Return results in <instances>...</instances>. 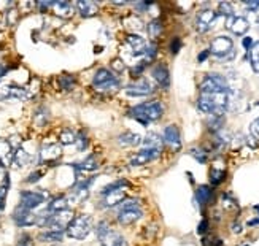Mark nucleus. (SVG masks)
Returning a JSON list of instances; mask_svg holds the SVG:
<instances>
[{
	"label": "nucleus",
	"mask_w": 259,
	"mask_h": 246,
	"mask_svg": "<svg viewBox=\"0 0 259 246\" xmlns=\"http://www.w3.org/2000/svg\"><path fill=\"white\" fill-rule=\"evenodd\" d=\"M51 10L56 16H59V18H64V19H69L72 18V14H74V6H72L69 2H51Z\"/></svg>",
	"instance_id": "nucleus-23"
},
{
	"label": "nucleus",
	"mask_w": 259,
	"mask_h": 246,
	"mask_svg": "<svg viewBox=\"0 0 259 246\" xmlns=\"http://www.w3.org/2000/svg\"><path fill=\"white\" fill-rule=\"evenodd\" d=\"M189 154L192 156V158H196L200 164L207 162V153L204 150H200V148H192V150L189 151Z\"/></svg>",
	"instance_id": "nucleus-43"
},
{
	"label": "nucleus",
	"mask_w": 259,
	"mask_h": 246,
	"mask_svg": "<svg viewBox=\"0 0 259 246\" xmlns=\"http://www.w3.org/2000/svg\"><path fill=\"white\" fill-rule=\"evenodd\" d=\"M212 187L210 186H199V189L196 191V199L199 202V205H207L210 202V199H212Z\"/></svg>",
	"instance_id": "nucleus-31"
},
{
	"label": "nucleus",
	"mask_w": 259,
	"mask_h": 246,
	"mask_svg": "<svg viewBox=\"0 0 259 246\" xmlns=\"http://www.w3.org/2000/svg\"><path fill=\"white\" fill-rule=\"evenodd\" d=\"M75 145L78 148V151H85L86 150V146H87V138L83 132H80L77 135V140H75Z\"/></svg>",
	"instance_id": "nucleus-46"
},
{
	"label": "nucleus",
	"mask_w": 259,
	"mask_h": 246,
	"mask_svg": "<svg viewBox=\"0 0 259 246\" xmlns=\"http://www.w3.org/2000/svg\"><path fill=\"white\" fill-rule=\"evenodd\" d=\"M156 53H158V46L155 45V43H151V45H148L147 46V51H145V62H150V61H153L156 57Z\"/></svg>",
	"instance_id": "nucleus-44"
},
{
	"label": "nucleus",
	"mask_w": 259,
	"mask_h": 246,
	"mask_svg": "<svg viewBox=\"0 0 259 246\" xmlns=\"http://www.w3.org/2000/svg\"><path fill=\"white\" fill-rule=\"evenodd\" d=\"M8 187L10 186L0 184V210L5 207V199H6V194H8Z\"/></svg>",
	"instance_id": "nucleus-48"
},
{
	"label": "nucleus",
	"mask_w": 259,
	"mask_h": 246,
	"mask_svg": "<svg viewBox=\"0 0 259 246\" xmlns=\"http://www.w3.org/2000/svg\"><path fill=\"white\" fill-rule=\"evenodd\" d=\"M30 161V156L29 153L24 150V148H18V150H14V154H13V159H11V165L13 168H24L29 164Z\"/></svg>",
	"instance_id": "nucleus-25"
},
{
	"label": "nucleus",
	"mask_w": 259,
	"mask_h": 246,
	"mask_svg": "<svg viewBox=\"0 0 259 246\" xmlns=\"http://www.w3.org/2000/svg\"><path fill=\"white\" fill-rule=\"evenodd\" d=\"M221 202H223L224 210H229V211H232V210H239V203H237L236 200H234L229 194H223Z\"/></svg>",
	"instance_id": "nucleus-40"
},
{
	"label": "nucleus",
	"mask_w": 259,
	"mask_h": 246,
	"mask_svg": "<svg viewBox=\"0 0 259 246\" xmlns=\"http://www.w3.org/2000/svg\"><path fill=\"white\" fill-rule=\"evenodd\" d=\"M255 210H256V211H259V205H255Z\"/></svg>",
	"instance_id": "nucleus-61"
},
{
	"label": "nucleus",
	"mask_w": 259,
	"mask_h": 246,
	"mask_svg": "<svg viewBox=\"0 0 259 246\" xmlns=\"http://www.w3.org/2000/svg\"><path fill=\"white\" fill-rule=\"evenodd\" d=\"M92 231V218L89 215H78L67 227V235L74 240H85Z\"/></svg>",
	"instance_id": "nucleus-4"
},
{
	"label": "nucleus",
	"mask_w": 259,
	"mask_h": 246,
	"mask_svg": "<svg viewBox=\"0 0 259 246\" xmlns=\"http://www.w3.org/2000/svg\"><path fill=\"white\" fill-rule=\"evenodd\" d=\"M245 5L250 8V10H258L259 8V2H245Z\"/></svg>",
	"instance_id": "nucleus-58"
},
{
	"label": "nucleus",
	"mask_w": 259,
	"mask_h": 246,
	"mask_svg": "<svg viewBox=\"0 0 259 246\" xmlns=\"http://www.w3.org/2000/svg\"><path fill=\"white\" fill-rule=\"evenodd\" d=\"M126 43H127L129 48H131L132 56H135V57L143 56L145 51H147V46H148L147 42H145L140 35H127Z\"/></svg>",
	"instance_id": "nucleus-19"
},
{
	"label": "nucleus",
	"mask_w": 259,
	"mask_h": 246,
	"mask_svg": "<svg viewBox=\"0 0 259 246\" xmlns=\"http://www.w3.org/2000/svg\"><path fill=\"white\" fill-rule=\"evenodd\" d=\"M119 78L108 69H99L92 78V86L99 92H115L119 89Z\"/></svg>",
	"instance_id": "nucleus-3"
},
{
	"label": "nucleus",
	"mask_w": 259,
	"mask_h": 246,
	"mask_svg": "<svg viewBox=\"0 0 259 246\" xmlns=\"http://www.w3.org/2000/svg\"><path fill=\"white\" fill-rule=\"evenodd\" d=\"M153 91H155V87H153L151 81H148L147 78H140L126 86V94L131 97H147L153 94Z\"/></svg>",
	"instance_id": "nucleus-13"
},
{
	"label": "nucleus",
	"mask_w": 259,
	"mask_h": 246,
	"mask_svg": "<svg viewBox=\"0 0 259 246\" xmlns=\"http://www.w3.org/2000/svg\"><path fill=\"white\" fill-rule=\"evenodd\" d=\"M142 143V137L135 132H123L118 135V145L119 146H137Z\"/></svg>",
	"instance_id": "nucleus-27"
},
{
	"label": "nucleus",
	"mask_w": 259,
	"mask_h": 246,
	"mask_svg": "<svg viewBox=\"0 0 259 246\" xmlns=\"http://www.w3.org/2000/svg\"><path fill=\"white\" fill-rule=\"evenodd\" d=\"M78 13L83 16V18H91L97 11H99V6H97L95 2H91V0H80V2L75 3Z\"/></svg>",
	"instance_id": "nucleus-24"
},
{
	"label": "nucleus",
	"mask_w": 259,
	"mask_h": 246,
	"mask_svg": "<svg viewBox=\"0 0 259 246\" xmlns=\"http://www.w3.org/2000/svg\"><path fill=\"white\" fill-rule=\"evenodd\" d=\"M208 231V221L207 219H204V221H202V223L199 224V227H197V234H205Z\"/></svg>",
	"instance_id": "nucleus-53"
},
{
	"label": "nucleus",
	"mask_w": 259,
	"mask_h": 246,
	"mask_svg": "<svg viewBox=\"0 0 259 246\" xmlns=\"http://www.w3.org/2000/svg\"><path fill=\"white\" fill-rule=\"evenodd\" d=\"M69 205L70 203H69L67 195H58V197H54V199L50 200V203H48V207H46V211L48 213H58L62 210H67Z\"/></svg>",
	"instance_id": "nucleus-26"
},
{
	"label": "nucleus",
	"mask_w": 259,
	"mask_h": 246,
	"mask_svg": "<svg viewBox=\"0 0 259 246\" xmlns=\"http://www.w3.org/2000/svg\"><path fill=\"white\" fill-rule=\"evenodd\" d=\"M250 56V64H252V69L259 73V42L253 43V46L248 49Z\"/></svg>",
	"instance_id": "nucleus-32"
},
{
	"label": "nucleus",
	"mask_w": 259,
	"mask_h": 246,
	"mask_svg": "<svg viewBox=\"0 0 259 246\" xmlns=\"http://www.w3.org/2000/svg\"><path fill=\"white\" fill-rule=\"evenodd\" d=\"M216 16H218L216 11L210 10V8L199 11L197 16H196V29H197V32H200V34H205V32H208L210 29H212V24L215 22Z\"/></svg>",
	"instance_id": "nucleus-15"
},
{
	"label": "nucleus",
	"mask_w": 259,
	"mask_h": 246,
	"mask_svg": "<svg viewBox=\"0 0 259 246\" xmlns=\"http://www.w3.org/2000/svg\"><path fill=\"white\" fill-rule=\"evenodd\" d=\"M14 154V148L11 146L10 140H3L0 138V164L5 165H11V159Z\"/></svg>",
	"instance_id": "nucleus-22"
},
{
	"label": "nucleus",
	"mask_w": 259,
	"mask_h": 246,
	"mask_svg": "<svg viewBox=\"0 0 259 246\" xmlns=\"http://www.w3.org/2000/svg\"><path fill=\"white\" fill-rule=\"evenodd\" d=\"M228 29L234 35L242 37L248 32L250 22L247 18H244V16H232V18H229V21H228Z\"/></svg>",
	"instance_id": "nucleus-17"
},
{
	"label": "nucleus",
	"mask_w": 259,
	"mask_h": 246,
	"mask_svg": "<svg viewBox=\"0 0 259 246\" xmlns=\"http://www.w3.org/2000/svg\"><path fill=\"white\" fill-rule=\"evenodd\" d=\"M213 92H229V84L220 73H208L200 83V94H213Z\"/></svg>",
	"instance_id": "nucleus-5"
},
{
	"label": "nucleus",
	"mask_w": 259,
	"mask_h": 246,
	"mask_svg": "<svg viewBox=\"0 0 259 246\" xmlns=\"http://www.w3.org/2000/svg\"><path fill=\"white\" fill-rule=\"evenodd\" d=\"M224 126V116H212L208 121V127L210 130H213V132H220Z\"/></svg>",
	"instance_id": "nucleus-39"
},
{
	"label": "nucleus",
	"mask_w": 259,
	"mask_h": 246,
	"mask_svg": "<svg viewBox=\"0 0 259 246\" xmlns=\"http://www.w3.org/2000/svg\"><path fill=\"white\" fill-rule=\"evenodd\" d=\"M216 14H223V16H228V18H232L234 8L229 2H221L220 5H218V13Z\"/></svg>",
	"instance_id": "nucleus-41"
},
{
	"label": "nucleus",
	"mask_w": 259,
	"mask_h": 246,
	"mask_svg": "<svg viewBox=\"0 0 259 246\" xmlns=\"http://www.w3.org/2000/svg\"><path fill=\"white\" fill-rule=\"evenodd\" d=\"M244 46L247 48V49H250L253 46V40H252V37H245L244 38Z\"/></svg>",
	"instance_id": "nucleus-56"
},
{
	"label": "nucleus",
	"mask_w": 259,
	"mask_h": 246,
	"mask_svg": "<svg viewBox=\"0 0 259 246\" xmlns=\"http://www.w3.org/2000/svg\"><path fill=\"white\" fill-rule=\"evenodd\" d=\"M143 216V211L140 210V203L135 199H124L118 207V223L121 226H131L137 223Z\"/></svg>",
	"instance_id": "nucleus-2"
},
{
	"label": "nucleus",
	"mask_w": 259,
	"mask_h": 246,
	"mask_svg": "<svg viewBox=\"0 0 259 246\" xmlns=\"http://www.w3.org/2000/svg\"><path fill=\"white\" fill-rule=\"evenodd\" d=\"M77 140V134L72 129H64L61 135H59V142L61 145H74Z\"/></svg>",
	"instance_id": "nucleus-35"
},
{
	"label": "nucleus",
	"mask_w": 259,
	"mask_h": 246,
	"mask_svg": "<svg viewBox=\"0 0 259 246\" xmlns=\"http://www.w3.org/2000/svg\"><path fill=\"white\" fill-rule=\"evenodd\" d=\"M62 156V148L59 143H45L40 148V162L46 165H53Z\"/></svg>",
	"instance_id": "nucleus-10"
},
{
	"label": "nucleus",
	"mask_w": 259,
	"mask_h": 246,
	"mask_svg": "<svg viewBox=\"0 0 259 246\" xmlns=\"http://www.w3.org/2000/svg\"><path fill=\"white\" fill-rule=\"evenodd\" d=\"M46 200V194L40 191H21L19 192V205L30 211L38 208Z\"/></svg>",
	"instance_id": "nucleus-9"
},
{
	"label": "nucleus",
	"mask_w": 259,
	"mask_h": 246,
	"mask_svg": "<svg viewBox=\"0 0 259 246\" xmlns=\"http://www.w3.org/2000/svg\"><path fill=\"white\" fill-rule=\"evenodd\" d=\"M62 239H64L62 232L45 231L42 234H38V242H43V243H61Z\"/></svg>",
	"instance_id": "nucleus-30"
},
{
	"label": "nucleus",
	"mask_w": 259,
	"mask_h": 246,
	"mask_svg": "<svg viewBox=\"0 0 259 246\" xmlns=\"http://www.w3.org/2000/svg\"><path fill=\"white\" fill-rule=\"evenodd\" d=\"M92 179H82L78 181L74 187H72L70 195H67L69 203H75V205H82L87 197H89V186H91Z\"/></svg>",
	"instance_id": "nucleus-12"
},
{
	"label": "nucleus",
	"mask_w": 259,
	"mask_h": 246,
	"mask_svg": "<svg viewBox=\"0 0 259 246\" xmlns=\"http://www.w3.org/2000/svg\"><path fill=\"white\" fill-rule=\"evenodd\" d=\"M34 95L29 87L16 86V84H5L0 87V98L2 100H29V98Z\"/></svg>",
	"instance_id": "nucleus-8"
},
{
	"label": "nucleus",
	"mask_w": 259,
	"mask_h": 246,
	"mask_svg": "<svg viewBox=\"0 0 259 246\" xmlns=\"http://www.w3.org/2000/svg\"><path fill=\"white\" fill-rule=\"evenodd\" d=\"M59 86H61V89H64V91H72L75 86V78L72 75H62V77H59Z\"/></svg>",
	"instance_id": "nucleus-38"
},
{
	"label": "nucleus",
	"mask_w": 259,
	"mask_h": 246,
	"mask_svg": "<svg viewBox=\"0 0 259 246\" xmlns=\"http://www.w3.org/2000/svg\"><path fill=\"white\" fill-rule=\"evenodd\" d=\"M151 3L150 2H143V3H135V8H137V10H139V11H143L145 10V8H148Z\"/></svg>",
	"instance_id": "nucleus-55"
},
{
	"label": "nucleus",
	"mask_w": 259,
	"mask_h": 246,
	"mask_svg": "<svg viewBox=\"0 0 259 246\" xmlns=\"http://www.w3.org/2000/svg\"><path fill=\"white\" fill-rule=\"evenodd\" d=\"M142 143L145 145V148H153V150L163 151V138L155 132H150L147 137H145V140H142Z\"/></svg>",
	"instance_id": "nucleus-29"
},
{
	"label": "nucleus",
	"mask_w": 259,
	"mask_h": 246,
	"mask_svg": "<svg viewBox=\"0 0 259 246\" xmlns=\"http://www.w3.org/2000/svg\"><path fill=\"white\" fill-rule=\"evenodd\" d=\"M147 30H148V35H150L151 38H158L161 34H163V22H161L159 19H153V21L148 24Z\"/></svg>",
	"instance_id": "nucleus-34"
},
{
	"label": "nucleus",
	"mask_w": 259,
	"mask_h": 246,
	"mask_svg": "<svg viewBox=\"0 0 259 246\" xmlns=\"http://www.w3.org/2000/svg\"><path fill=\"white\" fill-rule=\"evenodd\" d=\"M161 156V150H153V148H143L142 151L135 153L131 161H129V165L131 167H142V165H147L148 162L158 159Z\"/></svg>",
	"instance_id": "nucleus-14"
},
{
	"label": "nucleus",
	"mask_w": 259,
	"mask_h": 246,
	"mask_svg": "<svg viewBox=\"0 0 259 246\" xmlns=\"http://www.w3.org/2000/svg\"><path fill=\"white\" fill-rule=\"evenodd\" d=\"M210 53L213 56H216L218 59H223V61H229L234 57V42L226 35H220L212 40L210 43Z\"/></svg>",
	"instance_id": "nucleus-6"
},
{
	"label": "nucleus",
	"mask_w": 259,
	"mask_h": 246,
	"mask_svg": "<svg viewBox=\"0 0 259 246\" xmlns=\"http://www.w3.org/2000/svg\"><path fill=\"white\" fill-rule=\"evenodd\" d=\"M208 54H210V51H204V53H200L199 56H197V61L199 62H204L207 57H208Z\"/></svg>",
	"instance_id": "nucleus-59"
},
{
	"label": "nucleus",
	"mask_w": 259,
	"mask_h": 246,
	"mask_svg": "<svg viewBox=\"0 0 259 246\" xmlns=\"http://www.w3.org/2000/svg\"><path fill=\"white\" fill-rule=\"evenodd\" d=\"M256 224H259V218H258V219H253V221H250V223H248V226H256Z\"/></svg>",
	"instance_id": "nucleus-60"
},
{
	"label": "nucleus",
	"mask_w": 259,
	"mask_h": 246,
	"mask_svg": "<svg viewBox=\"0 0 259 246\" xmlns=\"http://www.w3.org/2000/svg\"><path fill=\"white\" fill-rule=\"evenodd\" d=\"M232 232H234V234H240V232H242L240 223H234V224H232Z\"/></svg>",
	"instance_id": "nucleus-57"
},
{
	"label": "nucleus",
	"mask_w": 259,
	"mask_h": 246,
	"mask_svg": "<svg viewBox=\"0 0 259 246\" xmlns=\"http://www.w3.org/2000/svg\"><path fill=\"white\" fill-rule=\"evenodd\" d=\"M151 77L155 78V81H156V83L161 87L167 89L169 86H171V75H169L167 67H166V65H163V64H158V65H155V67H153Z\"/></svg>",
	"instance_id": "nucleus-18"
},
{
	"label": "nucleus",
	"mask_w": 259,
	"mask_h": 246,
	"mask_svg": "<svg viewBox=\"0 0 259 246\" xmlns=\"http://www.w3.org/2000/svg\"><path fill=\"white\" fill-rule=\"evenodd\" d=\"M102 246H126V239L119 232L113 231L111 227H108L107 231L102 232L100 235H97Z\"/></svg>",
	"instance_id": "nucleus-16"
},
{
	"label": "nucleus",
	"mask_w": 259,
	"mask_h": 246,
	"mask_svg": "<svg viewBox=\"0 0 259 246\" xmlns=\"http://www.w3.org/2000/svg\"><path fill=\"white\" fill-rule=\"evenodd\" d=\"M250 132H252V135L255 138H258V140H259V118L255 119L252 124H250Z\"/></svg>",
	"instance_id": "nucleus-50"
},
{
	"label": "nucleus",
	"mask_w": 259,
	"mask_h": 246,
	"mask_svg": "<svg viewBox=\"0 0 259 246\" xmlns=\"http://www.w3.org/2000/svg\"><path fill=\"white\" fill-rule=\"evenodd\" d=\"M145 65H147V62H145V61H142V62H139V65H137V67H134V69H132V73H134L135 77H139L140 73L143 72Z\"/></svg>",
	"instance_id": "nucleus-52"
},
{
	"label": "nucleus",
	"mask_w": 259,
	"mask_h": 246,
	"mask_svg": "<svg viewBox=\"0 0 259 246\" xmlns=\"http://www.w3.org/2000/svg\"><path fill=\"white\" fill-rule=\"evenodd\" d=\"M226 178V171L223 168H212L210 170V181H212V184L218 186L221 184L224 181Z\"/></svg>",
	"instance_id": "nucleus-37"
},
{
	"label": "nucleus",
	"mask_w": 259,
	"mask_h": 246,
	"mask_svg": "<svg viewBox=\"0 0 259 246\" xmlns=\"http://www.w3.org/2000/svg\"><path fill=\"white\" fill-rule=\"evenodd\" d=\"M164 142L172 146L173 150H180L181 146V137H180V130L176 126H167L164 129Z\"/></svg>",
	"instance_id": "nucleus-20"
},
{
	"label": "nucleus",
	"mask_w": 259,
	"mask_h": 246,
	"mask_svg": "<svg viewBox=\"0 0 259 246\" xmlns=\"http://www.w3.org/2000/svg\"><path fill=\"white\" fill-rule=\"evenodd\" d=\"M18 10H16V8H11V10H8L6 11V24L8 26H14L16 22H18Z\"/></svg>",
	"instance_id": "nucleus-45"
},
{
	"label": "nucleus",
	"mask_w": 259,
	"mask_h": 246,
	"mask_svg": "<svg viewBox=\"0 0 259 246\" xmlns=\"http://www.w3.org/2000/svg\"><path fill=\"white\" fill-rule=\"evenodd\" d=\"M74 211L72 210H62L58 213H50V218H48V223H46V229L48 231H53V232H66L69 224L72 223L74 219Z\"/></svg>",
	"instance_id": "nucleus-7"
},
{
	"label": "nucleus",
	"mask_w": 259,
	"mask_h": 246,
	"mask_svg": "<svg viewBox=\"0 0 259 246\" xmlns=\"http://www.w3.org/2000/svg\"><path fill=\"white\" fill-rule=\"evenodd\" d=\"M34 119H35V122L38 126H45L46 124L48 119H50V111H48L46 106H38L35 114H34Z\"/></svg>",
	"instance_id": "nucleus-33"
},
{
	"label": "nucleus",
	"mask_w": 259,
	"mask_h": 246,
	"mask_svg": "<svg viewBox=\"0 0 259 246\" xmlns=\"http://www.w3.org/2000/svg\"><path fill=\"white\" fill-rule=\"evenodd\" d=\"M11 219L14 221V224L18 227H30V226L37 224V215L35 213L21 207V205H18V207L13 210Z\"/></svg>",
	"instance_id": "nucleus-11"
},
{
	"label": "nucleus",
	"mask_w": 259,
	"mask_h": 246,
	"mask_svg": "<svg viewBox=\"0 0 259 246\" xmlns=\"http://www.w3.org/2000/svg\"><path fill=\"white\" fill-rule=\"evenodd\" d=\"M42 176H43V171L42 170H35V171H32V173L26 178V183L34 184V183L40 181V178H42Z\"/></svg>",
	"instance_id": "nucleus-47"
},
{
	"label": "nucleus",
	"mask_w": 259,
	"mask_h": 246,
	"mask_svg": "<svg viewBox=\"0 0 259 246\" xmlns=\"http://www.w3.org/2000/svg\"><path fill=\"white\" fill-rule=\"evenodd\" d=\"M6 73H8V67H6L5 64L0 62V81H2V78L6 75Z\"/></svg>",
	"instance_id": "nucleus-54"
},
{
	"label": "nucleus",
	"mask_w": 259,
	"mask_h": 246,
	"mask_svg": "<svg viewBox=\"0 0 259 246\" xmlns=\"http://www.w3.org/2000/svg\"><path fill=\"white\" fill-rule=\"evenodd\" d=\"M72 165H74L77 170H82V171H94V170L99 168V161H97V158L92 154L80 164H72Z\"/></svg>",
	"instance_id": "nucleus-28"
},
{
	"label": "nucleus",
	"mask_w": 259,
	"mask_h": 246,
	"mask_svg": "<svg viewBox=\"0 0 259 246\" xmlns=\"http://www.w3.org/2000/svg\"><path fill=\"white\" fill-rule=\"evenodd\" d=\"M111 67L115 69V70H118V72H123L124 70V62L121 61V59H115L111 62Z\"/></svg>",
	"instance_id": "nucleus-51"
},
{
	"label": "nucleus",
	"mask_w": 259,
	"mask_h": 246,
	"mask_svg": "<svg viewBox=\"0 0 259 246\" xmlns=\"http://www.w3.org/2000/svg\"><path fill=\"white\" fill-rule=\"evenodd\" d=\"M181 49V40L178 38V37H175L172 42H171V53L172 54H176L178 51H180Z\"/></svg>",
	"instance_id": "nucleus-49"
},
{
	"label": "nucleus",
	"mask_w": 259,
	"mask_h": 246,
	"mask_svg": "<svg viewBox=\"0 0 259 246\" xmlns=\"http://www.w3.org/2000/svg\"><path fill=\"white\" fill-rule=\"evenodd\" d=\"M16 246H34V239L29 234H21L16 240Z\"/></svg>",
	"instance_id": "nucleus-42"
},
{
	"label": "nucleus",
	"mask_w": 259,
	"mask_h": 246,
	"mask_svg": "<svg viewBox=\"0 0 259 246\" xmlns=\"http://www.w3.org/2000/svg\"><path fill=\"white\" fill-rule=\"evenodd\" d=\"M127 186H129V183L126 181V179H118V181H115V183H110V184L105 186L103 189L100 191V194L103 195V194H108V192L118 191V189H124V187H127Z\"/></svg>",
	"instance_id": "nucleus-36"
},
{
	"label": "nucleus",
	"mask_w": 259,
	"mask_h": 246,
	"mask_svg": "<svg viewBox=\"0 0 259 246\" xmlns=\"http://www.w3.org/2000/svg\"><path fill=\"white\" fill-rule=\"evenodd\" d=\"M164 108L158 100H151V102H145L140 105H135L134 108L129 110V116H132L142 124L147 126L151 121H158L163 118Z\"/></svg>",
	"instance_id": "nucleus-1"
},
{
	"label": "nucleus",
	"mask_w": 259,
	"mask_h": 246,
	"mask_svg": "<svg viewBox=\"0 0 259 246\" xmlns=\"http://www.w3.org/2000/svg\"><path fill=\"white\" fill-rule=\"evenodd\" d=\"M124 199H126V191L124 189H118V191H113V192H108V194H103L102 207L103 208L116 207V205H119Z\"/></svg>",
	"instance_id": "nucleus-21"
}]
</instances>
